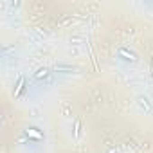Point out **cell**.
<instances>
[{
  "label": "cell",
  "mask_w": 153,
  "mask_h": 153,
  "mask_svg": "<svg viewBox=\"0 0 153 153\" xmlns=\"http://www.w3.org/2000/svg\"><path fill=\"white\" fill-rule=\"evenodd\" d=\"M137 106H139L140 110H144V112H151V110H153V106L149 105V99H148L146 96H139V97H137Z\"/></svg>",
  "instance_id": "3957f363"
},
{
  "label": "cell",
  "mask_w": 153,
  "mask_h": 153,
  "mask_svg": "<svg viewBox=\"0 0 153 153\" xmlns=\"http://www.w3.org/2000/svg\"><path fill=\"white\" fill-rule=\"evenodd\" d=\"M49 76H51L49 68H38V70H36V74H34V79H36V81H40V79L49 78Z\"/></svg>",
  "instance_id": "277c9868"
},
{
  "label": "cell",
  "mask_w": 153,
  "mask_h": 153,
  "mask_svg": "<svg viewBox=\"0 0 153 153\" xmlns=\"http://www.w3.org/2000/svg\"><path fill=\"white\" fill-rule=\"evenodd\" d=\"M24 133H25V137L29 139L31 144H38V142H42V140L45 139L43 131H42L40 128H36V126H29V128H25Z\"/></svg>",
  "instance_id": "6da1fadb"
},
{
  "label": "cell",
  "mask_w": 153,
  "mask_h": 153,
  "mask_svg": "<svg viewBox=\"0 0 153 153\" xmlns=\"http://www.w3.org/2000/svg\"><path fill=\"white\" fill-rule=\"evenodd\" d=\"M117 56H119L123 61H126V63H137V61H139L137 54H135L131 49H128V47H121V49L117 51Z\"/></svg>",
  "instance_id": "7a4b0ae2"
}]
</instances>
